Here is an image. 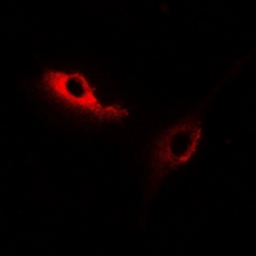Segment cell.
I'll use <instances>...</instances> for the list:
<instances>
[{
    "label": "cell",
    "mask_w": 256,
    "mask_h": 256,
    "mask_svg": "<svg viewBox=\"0 0 256 256\" xmlns=\"http://www.w3.org/2000/svg\"><path fill=\"white\" fill-rule=\"evenodd\" d=\"M198 132V126L191 127V124L184 126L180 130L176 128L174 131L170 132V140L166 138L160 145V148H158L159 156H164V159H162V164L166 163L169 168H172L176 164H180L187 160L195 150L194 148L196 146Z\"/></svg>",
    "instance_id": "obj_2"
},
{
    "label": "cell",
    "mask_w": 256,
    "mask_h": 256,
    "mask_svg": "<svg viewBox=\"0 0 256 256\" xmlns=\"http://www.w3.org/2000/svg\"><path fill=\"white\" fill-rule=\"evenodd\" d=\"M52 88L56 92L58 99L66 100L70 105H77L88 110H102V106L94 99L88 84L78 74L70 76L64 73H52Z\"/></svg>",
    "instance_id": "obj_1"
}]
</instances>
